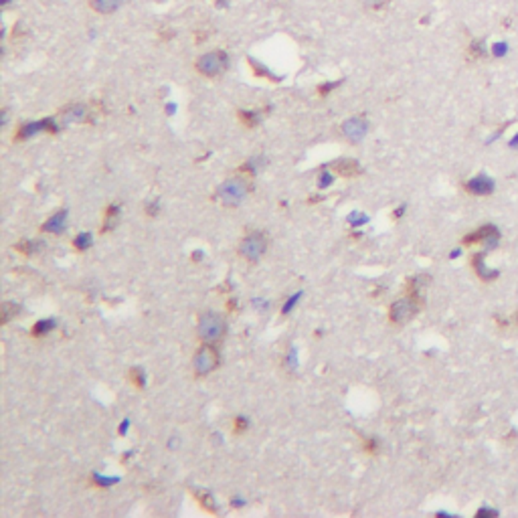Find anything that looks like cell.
I'll list each match as a JSON object with an SVG mask.
<instances>
[{
	"mask_svg": "<svg viewBox=\"0 0 518 518\" xmlns=\"http://www.w3.org/2000/svg\"><path fill=\"white\" fill-rule=\"evenodd\" d=\"M59 118H61L63 124L85 122V118H88V107L81 106V104H69L67 107H63Z\"/></svg>",
	"mask_w": 518,
	"mask_h": 518,
	"instance_id": "11",
	"label": "cell"
},
{
	"mask_svg": "<svg viewBox=\"0 0 518 518\" xmlns=\"http://www.w3.org/2000/svg\"><path fill=\"white\" fill-rule=\"evenodd\" d=\"M464 188L474 195V197H488L494 191V183L488 176H474L468 183L464 184Z\"/></svg>",
	"mask_w": 518,
	"mask_h": 518,
	"instance_id": "10",
	"label": "cell"
},
{
	"mask_svg": "<svg viewBox=\"0 0 518 518\" xmlns=\"http://www.w3.org/2000/svg\"><path fill=\"white\" fill-rule=\"evenodd\" d=\"M227 332V322L217 312H205L198 318V338L207 344H217Z\"/></svg>",
	"mask_w": 518,
	"mask_h": 518,
	"instance_id": "2",
	"label": "cell"
},
{
	"mask_svg": "<svg viewBox=\"0 0 518 518\" xmlns=\"http://www.w3.org/2000/svg\"><path fill=\"white\" fill-rule=\"evenodd\" d=\"M267 249V239L263 233H247L243 239H241V245H239V253L241 258H245L247 261H258Z\"/></svg>",
	"mask_w": 518,
	"mask_h": 518,
	"instance_id": "5",
	"label": "cell"
},
{
	"mask_svg": "<svg viewBox=\"0 0 518 518\" xmlns=\"http://www.w3.org/2000/svg\"><path fill=\"white\" fill-rule=\"evenodd\" d=\"M2 310V324H8V322L13 320V316L18 314V304H11V302H6V304L0 308Z\"/></svg>",
	"mask_w": 518,
	"mask_h": 518,
	"instance_id": "21",
	"label": "cell"
},
{
	"mask_svg": "<svg viewBox=\"0 0 518 518\" xmlns=\"http://www.w3.org/2000/svg\"><path fill=\"white\" fill-rule=\"evenodd\" d=\"M332 168H335L340 176H344V179H352V176H356V174L361 172L359 162H356V160H352V158H342V160H336L335 164H332Z\"/></svg>",
	"mask_w": 518,
	"mask_h": 518,
	"instance_id": "13",
	"label": "cell"
},
{
	"mask_svg": "<svg viewBox=\"0 0 518 518\" xmlns=\"http://www.w3.org/2000/svg\"><path fill=\"white\" fill-rule=\"evenodd\" d=\"M500 241V231L494 227V225H484L478 231H474L470 235L464 237V243L466 245H488V247H494V245Z\"/></svg>",
	"mask_w": 518,
	"mask_h": 518,
	"instance_id": "8",
	"label": "cell"
},
{
	"mask_svg": "<svg viewBox=\"0 0 518 518\" xmlns=\"http://www.w3.org/2000/svg\"><path fill=\"white\" fill-rule=\"evenodd\" d=\"M330 183H332V176H330V174H322V176H320V186H328Z\"/></svg>",
	"mask_w": 518,
	"mask_h": 518,
	"instance_id": "29",
	"label": "cell"
},
{
	"mask_svg": "<svg viewBox=\"0 0 518 518\" xmlns=\"http://www.w3.org/2000/svg\"><path fill=\"white\" fill-rule=\"evenodd\" d=\"M231 65V57L225 49H211L203 55H198L197 61H195V69L197 73H200L207 79H217L221 77Z\"/></svg>",
	"mask_w": 518,
	"mask_h": 518,
	"instance_id": "1",
	"label": "cell"
},
{
	"mask_svg": "<svg viewBox=\"0 0 518 518\" xmlns=\"http://www.w3.org/2000/svg\"><path fill=\"white\" fill-rule=\"evenodd\" d=\"M65 225H67V211L61 209L59 213H55L53 217H51V219H47L45 223H43V231L59 235V233L65 231Z\"/></svg>",
	"mask_w": 518,
	"mask_h": 518,
	"instance_id": "12",
	"label": "cell"
},
{
	"mask_svg": "<svg viewBox=\"0 0 518 518\" xmlns=\"http://www.w3.org/2000/svg\"><path fill=\"white\" fill-rule=\"evenodd\" d=\"M128 423H130V421L126 419V421H124V426L120 427V431H122V433H126V429H128Z\"/></svg>",
	"mask_w": 518,
	"mask_h": 518,
	"instance_id": "30",
	"label": "cell"
},
{
	"mask_svg": "<svg viewBox=\"0 0 518 518\" xmlns=\"http://www.w3.org/2000/svg\"><path fill=\"white\" fill-rule=\"evenodd\" d=\"M239 120L247 128H255L261 122V114L259 112H239Z\"/></svg>",
	"mask_w": 518,
	"mask_h": 518,
	"instance_id": "16",
	"label": "cell"
},
{
	"mask_svg": "<svg viewBox=\"0 0 518 518\" xmlns=\"http://www.w3.org/2000/svg\"><path fill=\"white\" fill-rule=\"evenodd\" d=\"M340 132H342V136L351 140V142H361L366 136V132H368V120L365 116H352L347 122H342Z\"/></svg>",
	"mask_w": 518,
	"mask_h": 518,
	"instance_id": "7",
	"label": "cell"
},
{
	"mask_svg": "<svg viewBox=\"0 0 518 518\" xmlns=\"http://www.w3.org/2000/svg\"><path fill=\"white\" fill-rule=\"evenodd\" d=\"M249 193V184H247V176H233L219 186V198L223 205L227 207H237Z\"/></svg>",
	"mask_w": 518,
	"mask_h": 518,
	"instance_id": "3",
	"label": "cell"
},
{
	"mask_svg": "<svg viewBox=\"0 0 518 518\" xmlns=\"http://www.w3.org/2000/svg\"><path fill=\"white\" fill-rule=\"evenodd\" d=\"M245 429H247V419H245V417H237V419H235V431L241 433Z\"/></svg>",
	"mask_w": 518,
	"mask_h": 518,
	"instance_id": "27",
	"label": "cell"
},
{
	"mask_svg": "<svg viewBox=\"0 0 518 518\" xmlns=\"http://www.w3.org/2000/svg\"><path fill=\"white\" fill-rule=\"evenodd\" d=\"M359 2L365 6L366 11H371V13H379V11L387 8L391 4V0H359Z\"/></svg>",
	"mask_w": 518,
	"mask_h": 518,
	"instance_id": "18",
	"label": "cell"
},
{
	"mask_svg": "<svg viewBox=\"0 0 518 518\" xmlns=\"http://www.w3.org/2000/svg\"><path fill=\"white\" fill-rule=\"evenodd\" d=\"M118 213H120V209H118V207H109V209H107V211H106V221H104V231H109V229L116 225Z\"/></svg>",
	"mask_w": 518,
	"mask_h": 518,
	"instance_id": "24",
	"label": "cell"
},
{
	"mask_svg": "<svg viewBox=\"0 0 518 518\" xmlns=\"http://www.w3.org/2000/svg\"><path fill=\"white\" fill-rule=\"evenodd\" d=\"M468 53H470V57L472 59H480V57H484V41H472L470 47H468Z\"/></svg>",
	"mask_w": 518,
	"mask_h": 518,
	"instance_id": "22",
	"label": "cell"
},
{
	"mask_svg": "<svg viewBox=\"0 0 518 518\" xmlns=\"http://www.w3.org/2000/svg\"><path fill=\"white\" fill-rule=\"evenodd\" d=\"M15 249L20 251V253H25V255H31V253H37L41 249V241H20Z\"/></svg>",
	"mask_w": 518,
	"mask_h": 518,
	"instance_id": "20",
	"label": "cell"
},
{
	"mask_svg": "<svg viewBox=\"0 0 518 518\" xmlns=\"http://www.w3.org/2000/svg\"><path fill=\"white\" fill-rule=\"evenodd\" d=\"M195 496H197L198 500H200V506H205V508H207V510H211V512H217V506H215L213 496H209L207 492H195Z\"/></svg>",
	"mask_w": 518,
	"mask_h": 518,
	"instance_id": "23",
	"label": "cell"
},
{
	"mask_svg": "<svg viewBox=\"0 0 518 518\" xmlns=\"http://www.w3.org/2000/svg\"><path fill=\"white\" fill-rule=\"evenodd\" d=\"M88 4H90V8H92L93 13L106 16L112 15V13H116V11L120 8L122 0H90Z\"/></svg>",
	"mask_w": 518,
	"mask_h": 518,
	"instance_id": "14",
	"label": "cell"
},
{
	"mask_svg": "<svg viewBox=\"0 0 518 518\" xmlns=\"http://www.w3.org/2000/svg\"><path fill=\"white\" fill-rule=\"evenodd\" d=\"M59 128H57V124L55 120L51 118H47V120H41V122H31V124H23L18 130H16L15 134V140H27V138L35 136V134H39V132H57Z\"/></svg>",
	"mask_w": 518,
	"mask_h": 518,
	"instance_id": "9",
	"label": "cell"
},
{
	"mask_svg": "<svg viewBox=\"0 0 518 518\" xmlns=\"http://www.w3.org/2000/svg\"><path fill=\"white\" fill-rule=\"evenodd\" d=\"M53 328H55V320H39L32 326L31 335L39 338V336H45L47 332H51Z\"/></svg>",
	"mask_w": 518,
	"mask_h": 518,
	"instance_id": "17",
	"label": "cell"
},
{
	"mask_svg": "<svg viewBox=\"0 0 518 518\" xmlns=\"http://www.w3.org/2000/svg\"><path fill=\"white\" fill-rule=\"evenodd\" d=\"M366 452H368V454H375V452H377V440H368V442H366Z\"/></svg>",
	"mask_w": 518,
	"mask_h": 518,
	"instance_id": "28",
	"label": "cell"
},
{
	"mask_svg": "<svg viewBox=\"0 0 518 518\" xmlns=\"http://www.w3.org/2000/svg\"><path fill=\"white\" fill-rule=\"evenodd\" d=\"M419 308H421L419 296H411L409 294L407 298H401V300L393 302L391 310H389V320L393 322V324H407V322L415 318V314L419 312Z\"/></svg>",
	"mask_w": 518,
	"mask_h": 518,
	"instance_id": "4",
	"label": "cell"
},
{
	"mask_svg": "<svg viewBox=\"0 0 518 518\" xmlns=\"http://www.w3.org/2000/svg\"><path fill=\"white\" fill-rule=\"evenodd\" d=\"M92 243L93 239L90 233H81V235H77L76 239H73V247H76L77 251H85V249H90Z\"/></svg>",
	"mask_w": 518,
	"mask_h": 518,
	"instance_id": "19",
	"label": "cell"
},
{
	"mask_svg": "<svg viewBox=\"0 0 518 518\" xmlns=\"http://www.w3.org/2000/svg\"><path fill=\"white\" fill-rule=\"evenodd\" d=\"M219 365V352L215 351L213 344H207L205 342V347H200L195 354V361H193V368H195V373H197L198 377H207V375H211L215 368Z\"/></svg>",
	"mask_w": 518,
	"mask_h": 518,
	"instance_id": "6",
	"label": "cell"
},
{
	"mask_svg": "<svg viewBox=\"0 0 518 518\" xmlns=\"http://www.w3.org/2000/svg\"><path fill=\"white\" fill-rule=\"evenodd\" d=\"M340 85V81H336V83H322L320 88H318V93L320 95H328V93L332 92L335 88H338Z\"/></svg>",
	"mask_w": 518,
	"mask_h": 518,
	"instance_id": "26",
	"label": "cell"
},
{
	"mask_svg": "<svg viewBox=\"0 0 518 518\" xmlns=\"http://www.w3.org/2000/svg\"><path fill=\"white\" fill-rule=\"evenodd\" d=\"M472 263L476 274L480 275L482 279H494V277H496V272H490L486 265H484V258H482V255H474Z\"/></svg>",
	"mask_w": 518,
	"mask_h": 518,
	"instance_id": "15",
	"label": "cell"
},
{
	"mask_svg": "<svg viewBox=\"0 0 518 518\" xmlns=\"http://www.w3.org/2000/svg\"><path fill=\"white\" fill-rule=\"evenodd\" d=\"M130 381L134 383L138 389H142V387L146 385V375H144L140 368H132V371H130Z\"/></svg>",
	"mask_w": 518,
	"mask_h": 518,
	"instance_id": "25",
	"label": "cell"
}]
</instances>
